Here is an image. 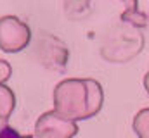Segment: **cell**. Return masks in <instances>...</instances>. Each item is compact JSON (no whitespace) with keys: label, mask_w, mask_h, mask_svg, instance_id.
I'll return each mask as SVG.
<instances>
[{"label":"cell","mask_w":149,"mask_h":138,"mask_svg":"<svg viewBox=\"0 0 149 138\" xmlns=\"http://www.w3.org/2000/svg\"><path fill=\"white\" fill-rule=\"evenodd\" d=\"M0 138H23L14 128H10V126H5V128H2L0 130Z\"/></svg>","instance_id":"obj_1"}]
</instances>
